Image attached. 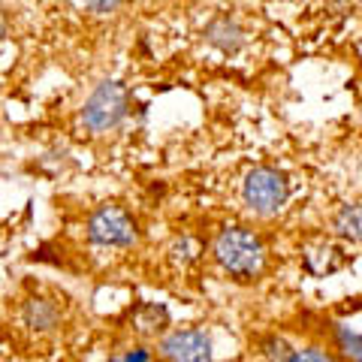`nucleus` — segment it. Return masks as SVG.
Returning <instances> with one entry per match:
<instances>
[{"mask_svg":"<svg viewBox=\"0 0 362 362\" xmlns=\"http://www.w3.org/2000/svg\"><path fill=\"white\" fill-rule=\"evenodd\" d=\"M335 335H338V350H341V356L350 359V362H359V359H362L359 332H356V329H350V326H338Z\"/></svg>","mask_w":362,"mask_h":362,"instance_id":"nucleus-10","label":"nucleus"},{"mask_svg":"<svg viewBox=\"0 0 362 362\" xmlns=\"http://www.w3.org/2000/svg\"><path fill=\"white\" fill-rule=\"evenodd\" d=\"M124 115H127V88L121 82H109V78L97 85V90L82 106V124L90 133H106L118 127Z\"/></svg>","mask_w":362,"mask_h":362,"instance_id":"nucleus-3","label":"nucleus"},{"mask_svg":"<svg viewBox=\"0 0 362 362\" xmlns=\"http://www.w3.org/2000/svg\"><path fill=\"white\" fill-rule=\"evenodd\" d=\"M133 323H136V332L139 335H163L166 326H169V311L163 305H154V302H145L136 308L133 314Z\"/></svg>","mask_w":362,"mask_h":362,"instance_id":"nucleus-7","label":"nucleus"},{"mask_svg":"<svg viewBox=\"0 0 362 362\" xmlns=\"http://www.w3.org/2000/svg\"><path fill=\"white\" fill-rule=\"evenodd\" d=\"M335 233L347 242H359V206H344L335 214Z\"/></svg>","mask_w":362,"mask_h":362,"instance_id":"nucleus-9","label":"nucleus"},{"mask_svg":"<svg viewBox=\"0 0 362 362\" xmlns=\"http://www.w3.org/2000/svg\"><path fill=\"white\" fill-rule=\"evenodd\" d=\"M173 254H175V259L181 266H187V263H194V259L199 257V245L190 239V235H181V239L175 242V247H173Z\"/></svg>","mask_w":362,"mask_h":362,"instance_id":"nucleus-13","label":"nucleus"},{"mask_svg":"<svg viewBox=\"0 0 362 362\" xmlns=\"http://www.w3.org/2000/svg\"><path fill=\"white\" fill-rule=\"evenodd\" d=\"M341 263H344L341 251L329 242H320V245H314L305 251V266H308L314 275H329V272L341 269Z\"/></svg>","mask_w":362,"mask_h":362,"instance_id":"nucleus-8","label":"nucleus"},{"mask_svg":"<svg viewBox=\"0 0 362 362\" xmlns=\"http://www.w3.org/2000/svg\"><path fill=\"white\" fill-rule=\"evenodd\" d=\"M88 239L103 247H130L139 239V230L121 206H100L88 221Z\"/></svg>","mask_w":362,"mask_h":362,"instance_id":"nucleus-4","label":"nucleus"},{"mask_svg":"<svg viewBox=\"0 0 362 362\" xmlns=\"http://www.w3.org/2000/svg\"><path fill=\"white\" fill-rule=\"evenodd\" d=\"M160 356L166 362H211V338L202 329H169L160 338Z\"/></svg>","mask_w":362,"mask_h":362,"instance_id":"nucleus-5","label":"nucleus"},{"mask_svg":"<svg viewBox=\"0 0 362 362\" xmlns=\"http://www.w3.org/2000/svg\"><path fill=\"white\" fill-rule=\"evenodd\" d=\"M211 251L218 266L235 281H257L266 269V245L247 226H223Z\"/></svg>","mask_w":362,"mask_h":362,"instance_id":"nucleus-1","label":"nucleus"},{"mask_svg":"<svg viewBox=\"0 0 362 362\" xmlns=\"http://www.w3.org/2000/svg\"><path fill=\"white\" fill-rule=\"evenodd\" d=\"M6 33V18H4V13H0V37Z\"/></svg>","mask_w":362,"mask_h":362,"instance_id":"nucleus-16","label":"nucleus"},{"mask_svg":"<svg viewBox=\"0 0 362 362\" xmlns=\"http://www.w3.org/2000/svg\"><path fill=\"white\" fill-rule=\"evenodd\" d=\"M287 362H341V359L323 347H302V350H293Z\"/></svg>","mask_w":362,"mask_h":362,"instance_id":"nucleus-12","label":"nucleus"},{"mask_svg":"<svg viewBox=\"0 0 362 362\" xmlns=\"http://www.w3.org/2000/svg\"><path fill=\"white\" fill-rule=\"evenodd\" d=\"M259 350H263L266 362H287L290 354H293V347H290V341L284 335H266L263 344H259Z\"/></svg>","mask_w":362,"mask_h":362,"instance_id":"nucleus-11","label":"nucleus"},{"mask_svg":"<svg viewBox=\"0 0 362 362\" xmlns=\"http://www.w3.org/2000/svg\"><path fill=\"white\" fill-rule=\"evenodd\" d=\"M21 320H25L28 329L45 335V332H54L61 326L64 311L58 308V302L33 296V299H28L25 305H21Z\"/></svg>","mask_w":362,"mask_h":362,"instance_id":"nucleus-6","label":"nucleus"},{"mask_svg":"<svg viewBox=\"0 0 362 362\" xmlns=\"http://www.w3.org/2000/svg\"><path fill=\"white\" fill-rule=\"evenodd\" d=\"M88 9H94V13H112L121 0H85Z\"/></svg>","mask_w":362,"mask_h":362,"instance_id":"nucleus-15","label":"nucleus"},{"mask_svg":"<svg viewBox=\"0 0 362 362\" xmlns=\"http://www.w3.org/2000/svg\"><path fill=\"white\" fill-rule=\"evenodd\" d=\"M112 362H151V350H145V347H127V350H121V354L112 359Z\"/></svg>","mask_w":362,"mask_h":362,"instance_id":"nucleus-14","label":"nucleus"},{"mask_svg":"<svg viewBox=\"0 0 362 362\" xmlns=\"http://www.w3.org/2000/svg\"><path fill=\"white\" fill-rule=\"evenodd\" d=\"M242 199L245 206L251 209L254 214H263V218H272L281 209L287 206L290 199V185L287 175L278 173L275 166H257L245 175L242 185Z\"/></svg>","mask_w":362,"mask_h":362,"instance_id":"nucleus-2","label":"nucleus"}]
</instances>
